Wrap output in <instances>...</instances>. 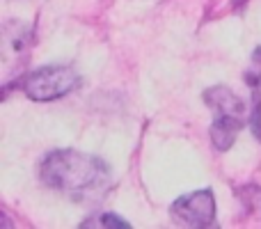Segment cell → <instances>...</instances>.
I'll use <instances>...</instances> for the list:
<instances>
[{
  "label": "cell",
  "mask_w": 261,
  "mask_h": 229,
  "mask_svg": "<svg viewBox=\"0 0 261 229\" xmlns=\"http://www.w3.org/2000/svg\"><path fill=\"white\" fill-rule=\"evenodd\" d=\"M39 176L48 188L76 202L101 199L110 188V167L103 158L73 149H55L46 154L39 165Z\"/></svg>",
  "instance_id": "6da1fadb"
},
{
  "label": "cell",
  "mask_w": 261,
  "mask_h": 229,
  "mask_svg": "<svg viewBox=\"0 0 261 229\" xmlns=\"http://www.w3.org/2000/svg\"><path fill=\"white\" fill-rule=\"evenodd\" d=\"M78 85H81V76L73 71V67H67V64H46L23 78L25 96L39 104L62 99Z\"/></svg>",
  "instance_id": "7a4b0ae2"
},
{
  "label": "cell",
  "mask_w": 261,
  "mask_h": 229,
  "mask_svg": "<svg viewBox=\"0 0 261 229\" xmlns=\"http://www.w3.org/2000/svg\"><path fill=\"white\" fill-rule=\"evenodd\" d=\"M170 216L181 227H208L216 220V197L208 188L195 190L172 204Z\"/></svg>",
  "instance_id": "3957f363"
},
{
  "label": "cell",
  "mask_w": 261,
  "mask_h": 229,
  "mask_svg": "<svg viewBox=\"0 0 261 229\" xmlns=\"http://www.w3.org/2000/svg\"><path fill=\"white\" fill-rule=\"evenodd\" d=\"M32 44V30L23 21H7L3 28V62L5 67L18 64ZM21 67V64H18Z\"/></svg>",
  "instance_id": "277c9868"
},
{
  "label": "cell",
  "mask_w": 261,
  "mask_h": 229,
  "mask_svg": "<svg viewBox=\"0 0 261 229\" xmlns=\"http://www.w3.org/2000/svg\"><path fill=\"white\" fill-rule=\"evenodd\" d=\"M204 104L213 110L216 115L225 117H245V104L241 101L239 94L229 90L227 85H213L202 94Z\"/></svg>",
  "instance_id": "5b68a950"
},
{
  "label": "cell",
  "mask_w": 261,
  "mask_h": 229,
  "mask_svg": "<svg viewBox=\"0 0 261 229\" xmlns=\"http://www.w3.org/2000/svg\"><path fill=\"white\" fill-rule=\"evenodd\" d=\"M245 117H225L216 115L211 124V142L218 151H229L236 142V135L243 129Z\"/></svg>",
  "instance_id": "8992f818"
},
{
  "label": "cell",
  "mask_w": 261,
  "mask_h": 229,
  "mask_svg": "<svg viewBox=\"0 0 261 229\" xmlns=\"http://www.w3.org/2000/svg\"><path fill=\"white\" fill-rule=\"evenodd\" d=\"M81 227H117V229H130L126 220H122L115 213H96V216L87 218Z\"/></svg>",
  "instance_id": "52a82bcc"
},
{
  "label": "cell",
  "mask_w": 261,
  "mask_h": 229,
  "mask_svg": "<svg viewBox=\"0 0 261 229\" xmlns=\"http://www.w3.org/2000/svg\"><path fill=\"white\" fill-rule=\"evenodd\" d=\"M245 81L250 87H261V46H257L250 60V67L245 71Z\"/></svg>",
  "instance_id": "ba28073f"
},
{
  "label": "cell",
  "mask_w": 261,
  "mask_h": 229,
  "mask_svg": "<svg viewBox=\"0 0 261 229\" xmlns=\"http://www.w3.org/2000/svg\"><path fill=\"white\" fill-rule=\"evenodd\" d=\"M250 129L252 135L261 142V92H252V110H250Z\"/></svg>",
  "instance_id": "9c48e42d"
}]
</instances>
